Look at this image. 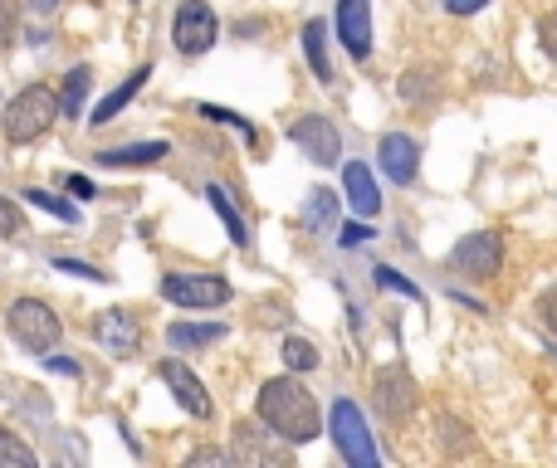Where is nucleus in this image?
<instances>
[{
	"label": "nucleus",
	"instance_id": "f8f14e48",
	"mask_svg": "<svg viewBox=\"0 0 557 468\" xmlns=\"http://www.w3.org/2000/svg\"><path fill=\"white\" fill-rule=\"evenodd\" d=\"M372 395H376V410L386 420H406L416 410V381L406 366H386V371L372 376Z\"/></svg>",
	"mask_w": 557,
	"mask_h": 468
},
{
	"label": "nucleus",
	"instance_id": "cd10ccee",
	"mask_svg": "<svg viewBox=\"0 0 557 468\" xmlns=\"http://www.w3.org/2000/svg\"><path fill=\"white\" fill-rule=\"evenodd\" d=\"M15 29H20V0H0V49L15 39Z\"/></svg>",
	"mask_w": 557,
	"mask_h": 468
},
{
	"label": "nucleus",
	"instance_id": "c85d7f7f",
	"mask_svg": "<svg viewBox=\"0 0 557 468\" xmlns=\"http://www.w3.org/2000/svg\"><path fill=\"white\" fill-rule=\"evenodd\" d=\"M539 45H543V54H548L553 64H557V10L539 20Z\"/></svg>",
	"mask_w": 557,
	"mask_h": 468
},
{
	"label": "nucleus",
	"instance_id": "aec40b11",
	"mask_svg": "<svg viewBox=\"0 0 557 468\" xmlns=\"http://www.w3.org/2000/svg\"><path fill=\"white\" fill-rule=\"evenodd\" d=\"M304 54L313 64L318 84H333V64H327V20H308L304 25Z\"/></svg>",
	"mask_w": 557,
	"mask_h": 468
},
{
	"label": "nucleus",
	"instance_id": "0eeeda50",
	"mask_svg": "<svg viewBox=\"0 0 557 468\" xmlns=\"http://www.w3.org/2000/svg\"><path fill=\"white\" fill-rule=\"evenodd\" d=\"M215 39H221V20H215V10L206 5V0H182V5H176V20H172L176 54L196 59V54H206Z\"/></svg>",
	"mask_w": 557,
	"mask_h": 468
},
{
	"label": "nucleus",
	"instance_id": "473e14b6",
	"mask_svg": "<svg viewBox=\"0 0 557 468\" xmlns=\"http://www.w3.org/2000/svg\"><path fill=\"white\" fill-rule=\"evenodd\" d=\"M64 186H69V195H78V201H94V181L88 176H64Z\"/></svg>",
	"mask_w": 557,
	"mask_h": 468
},
{
	"label": "nucleus",
	"instance_id": "1a4fd4ad",
	"mask_svg": "<svg viewBox=\"0 0 557 468\" xmlns=\"http://www.w3.org/2000/svg\"><path fill=\"white\" fill-rule=\"evenodd\" d=\"M157 376L166 381V391H172V401L182 405L186 415H196V420H211L215 415V401L211 391H206V381L191 371L186 362H176V356H166V362H157Z\"/></svg>",
	"mask_w": 557,
	"mask_h": 468
},
{
	"label": "nucleus",
	"instance_id": "423d86ee",
	"mask_svg": "<svg viewBox=\"0 0 557 468\" xmlns=\"http://www.w3.org/2000/svg\"><path fill=\"white\" fill-rule=\"evenodd\" d=\"M450 268L460 278H470V283H490V278L504 268V239H499V230L465 235L460 244L450 249Z\"/></svg>",
	"mask_w": 557,
	"mask_h": 468
},
{
	"label": "nucleus",
	"instance_id": "2eb2a0df",
	"mask_svg": "<svg viewBox=\"0 0 557 468\" xmlns=\"http://www.w3.org/2000/svg\"><path fill=\"white\" fill-rule=\"evenodd\" d=\"M147 78H152V64H137L133 74H127L123 84L113 88V93H108V98H98V107H94V117H88V123H94V127L113 123V117L123 113V107L133 103V98H137V93H143V88H147Z\"/></svg>",
	"mask_w": 557,
	"mask_h": 468
},
{
	"label": "nucleus",
	"instance_id": "f3484780",
	"mask_svg": "<svg viewBox=\"0 0 557 468\" xmlns=\"http://www.w3.org/2000/svg\"><path fill=\"white\" fill-rule=\"evenodd\" d=\"M166 152H172L166 142H133V147H108V152H98L94 162L108 166V172H123V166H157Z\"/></svg>",
	"mask_w": 557,
	"mask_h": 468
},
{
	"label": "nucleus",
	"instance_id": "4468645a",
	"mask_svg": "<svg viewBox=\"0 0 557 468\" xmlns=\"http://www.w3.org/2000/svg\"><path fill=\"white\" fill-rule=\"evenodd\" d=\"M343 195H347V205H352L362 220H372V215L382 211V186H376V176H372V166L367 162H347L343 166Z\"/></svg>",
	"mask_w": 557,
	"mask_h": 468
},
{
	"label": "nucleus",
	"instance_id": "6ab92c4d",
	"mask_svg": "<svg viewBox=\"0 0 557 468\" xmlns=\"http://www.w3.org/2000/svg\"><path fill=\"white\" fill-rule=\"evenodd\" d=\"M225 337V322H172L166 327V346L172 352H196V346H211Z\"/></svg>",
	"mask_w": 557,
	"mask_h": 468
},
{
	"label": "nucleus",
	"instance_id": "a878e982",
	"mask_svg": "<svg viewBox=\"0 0 557 468\" xmlns=\"http://www.w3.org/2000/svg\"><path fill=\"white\" fill-rule=\"evenodd\" d=\"M372 274H376V283H382L386 293H401V298H411V303H421V288H416L411 278H401V274H396L392 264H376Z\"/></svg>",
	"mask_w": 557,
	"mask_h": 468
},
{
	"label": "nucleus",
	"instance_id": "f704fd0d",
	"mask_svg": "<svg viewBox=\"0 0 557 468\" xmlns=\"http://www.w3.org/2000/svg\"><path fill=\"white\" fill-rule=\"evenodd\" d=\"M484 5H490V0H445L450 15H474V10H484Z\"/></svg>",
	"mask_w": 557,
	"mask_h": 468
},
{
	"label": "nucleus",
	"instance_id": "9b49d317",
	"mask_svg": "<svg viewBox=\"0 0 557 468\" xmlns=\"http://www.w3.org/2000/svg\"><path fill=\"white\" fill-rule=\"evenodd\" d=\"M376 166H382L386 181L411 186L416 176H421V142H416L411 132H386L382 142H376Z\"/></svg>",
	"mask_w": 557,
	"mask_h": 468
},
{
	"label": "nucleus",
	"instance_id": "412c9836",
	"mask_svg": "<svg viewBox=\"0 0 557 468\" xmlns=\"http://www.w3.org/2000/svg\"><path fill=\"white\" fill-rule=\"evenodd\" d=\"M88 88H94V74H88L84 64L69 68V74H64V93H59V113H64V117H84Z\"/></svg>",
	"mask_w": 557,
	"mask_h": 468
},
{
	"label": "nucleus",
	"instance_id": "20e7f679",
	"mask_svg": "<svg viewBox=\"0 0 557 468\" xmlns=\"http://www.w3.org/2000/svg\"><path fill=\"white\" fill-rule=\"evenodd\" d=\"M5 327H10V337L35 356L54 352L59 337H64V322H59V313L45 303V298H15L5 313Z\"/></svg>",
	"mask_w": 557,
	"mask_h": 468
},
{
	"label": "nucleus",
	"instance_id": "e433bc0d",
	"mask_svg": "<svg viewBox=\"0 0 557 468\" xmlns=\"http://www.w3.org/2000/svg\"><path fill=\"white\" fill-rule=\"evenodd\" d=\"M29 5H35L39 15H49V10H59V0H29Z\"/></svg>",
	"mask_w": 557,
	"mask_h": 468
},
{
	"label": "nucleus",
	"instance_id": "4be33fe9",
	"mask_svg": "<svg viewBox=\"0 0 557 468\" xmlns=\"http://www.w3.org/2000/svg\"><path fill=\"white\" fill-rule=\"evenodd\" d=\"M25 201H29V205H35V211L54 215V220H64V225H78V205H69V201H64V195L45 191V186H29V191H25Z\"/></svg>",
	"mask_w": 557,
	"mask_h": 468
},
{
	"label": "nucleus",
	"instance_id": "7ed1b4c3",
	"mask_svg": "<svg viewBox=\"0 0 557 468\" xmlns=\"http://www.w3.org/2000/svg\"><path fill=\"white\" fill-rule=\"evenodd\" d=\"M327 434H333V450L343 454L347 468H376L382 454H376V440H372V425H367L362 405L337 395L333 401V415H327Z\"/></svg>",
	"mask_w": 557,
	"mask_h": 468
},
{
	"label": "nucleus",
	"instance_id": "b1692460",
	"mask_svg": "<svg viewBox=\"0 0 557 468\" xmlns=\"http://www.w3.org/2000/svg\"><path fill=\"white\" fill-rule=\"evenodd\" d=\"M284 366L288 371H313L318 366V346L304 337H284Z\"/></svg>",
	"mask_w": 557,
	"mask_h": 468
},
{
	"label": "nucleus",
	"instance_id": "f03ea898",
	"mask_svg": "<svg viewBox=\"0 0 557 468\" xmlns=\"http://www.w3.org/2000/svg\"><path fill=\"white\" fill-rule=\"evenodd\" d=\"M54 123H59V93L45 84L20 88V93L5 103V113H0V132H5V142H15V147L39 142Z\"/></svg>",
	"mask_w": 557,
	"mask_h": 468
},
{
	"label": "nucleus",
	"instance_id": "72a5a7b5",
	"mask_svg": "<svg viewBox=\"0 0 557 468\" xmlns=\"http://www.w3.org/2000/svg\"><path fill=\"white\" fill-rule=\"evenodd\" d=\"M45 366H49L54 376H78V362H69V356H49V352H45Z\"/></svg>",
	"mask_w": 557,
	"mask_h": 468
},
{
	"label": "nucleus",
	"instance_id": "5701e85b",
	"mask_svg": "<svg viewBox=\"0 0 557 468\" xmlns=\"http://www.w3.org/2000/svg\"><path fill=\"white\" fill-rule=\"evenodd\" d=\"M201 117H211V123H221V127H235V132L245 137V142L260 152V127L250 123V117H240V113H231V107H215V103H201Z\"/></svg>",
	"mask_w": 557,
	"mask_h": 468
},
{
	"label": "nucleus",
	"instance_id": "39448f33",
	"mask_svg": "<svg viewBox=\"0 0 557 468\" xmlns=\"http://www.w3.org/2000/svg\"><path fill=\"white\" fill-rule=\"evenodd\" d=\"M231 293L235 288L225 274H196V268H172V274H162V298L176 307H191V313L231 303Z\"/></svg>",
	"mask_w": 557,
	"mask_h": 468
},
{
	"label": "nucleus",
	"instance_id": "9d476101",
	"mask_svg": "<svg viewBox=\"0 0 557 468\" xmlns=\"http://www.w3.org/2000/svg\"><path fill=\"white\" fill-rule=\"evenodd\" d=\"M333 29H337L343 49L357 59V64L372 59V0H337Z\"/></svg>",
	"mask_w": 557,
	"mask_h": 468
},
{
	"label": "nucleus",
	"instance_id": "c9c22d12",
	"mask_svg": "<svg viewBox=\"0 0 557 468\" xmlns=\"http://www.w3.org/2000/svg\"><path fill=\"white\" fill-rule=\"evenodd\" d=\"M221 459H225L221 450H196V454H191V464H221Z\"/></svg>",
	"mask_w": 557,
	"mask_h": 468
},
{
	"label": "nucleus",
	"instance_id": "bb28decb",
	"mask_svg": "<svg viewBox=\"0 0 557 468\" xmlns=\"http://www.w3.org/2000/svg\"><path fill=\"white\" fill-rule=\"evenodd\" d=\"M59 274H74V278H88V283H113V274H103V268L94 264H78V258H54Z\"/></svg>",
	"mask_w": 557,
	"mask_h": 468
},
{
	"label": "nucleus",
	"instance_id": "a211bd4d",
	"mask_svg": "<svg viewBox=\"0 0 557 468\" xmlns=\"http://www.w3.org/2000/svg\"><path fill=\"white\" fill-rule=\"evenodd\" d=\"M206 201H211V211L215 215H221V225H225V235H231L235 239V244H250V225H245V215H240V205H235L231 201V191H225V186L221 181H211V186H206Z\"/></svg>",
	"mask_w": 557,
	"mask_h": 468
},
{
	"label": "nucleus",
	"instance_id": "6e6552de",
	"mask_svg": "<svg viewBox=\"0 0 557 468\" xmlns=\"http://www.w3.org/2000/svg\"><path fill=\"white\" fill-rule=\"evenodd\" d=\"M288 142H294L313 166H333L337 156H343V132H337L333 117H323V113L294 117V123H288Z\"/></svg>",
	"mask_w": 557,
	"mask_h": 468
},
{
	"label": "nucleus",
	"instance_id": "c756f323",
	"mask_svg": "<svg viewBox=\"0 0 557 468\" xmlns=\"http://www.w3.org/2000/svg\"><path fill=\"white\" fill-rule=\"evenodd\" d=\"M10 235H20V205L0 195V239H10Z\"/></svg>",
	"mask_w": 557,
	"mask_h": 468
},
{
	"label": "nucleus",
	"instance_id": "2f4dec72",
	"mask_svg": "<svg viewBox=\"0 0 557 468\" xmlns=\"http://www.w3.org/2000/svg\"><path fill=\"white\" fill-rule=\"evenodd\" d=\"M539 317H543V327H548V332L557 337V283H553L548 293L539 298Z\"/></svg>",
	"mask_w": 557,
	"mask_h": 468
},
{
	"label": "nucleus",
	"instance_id": "f257e3e1",
	"mask_svg": "<svg viewBox=\"0 0 557 468\" xmlns=\"http://www.w3.org/2000/svg\"><path fill=\"white\" fill-rule=\"evenodd\" d=\"M255 410H260L264 430L278 434L284 444H308V440L323 434V415H318L313 391H308L294 371L264 381L260 385V405H255Z\"/></svg>",
	"mask_w": 557,
	"mask_h": 468
},
{
	"label": "nucleus",
	"instance_id": "393cba45",
	"mask_svg": "<svg viewBox=\"0 0 557 468\" xmlns=\"http://www.w3.org/2000/svg\"><path fill=\"white\" fill-rule=\"evenodd\" d=\"M0 464H15V468H35V450L25 440H15L10 430H0Z\"/></svg>",
	"mask_w": 557,
	"mask_h": 468
},
{
	"label": "nucleus",
	"instance_id": "ddd939ff",
	"mask_svg": "<svg viewBox=\"0 0 557 468\" xmlns=\"http://www.w3.org/2000/svg\"><path fill=\"white\" fill-rule=\"evenodd\" d=\"M94 337L108 356H133L137 346H143V327H137V317L127 313V307H108V313H98Z\"/></svg>",
	"mask_w": 557,
	"mask_h": 468
},
{
	"label": "nucleus",
	"instance_id": "7c9ffc66",
	"mask_svg": "<svg viewBox=\"0 0 557 468\" xmlns=\"http://www.w3.org/2000/svg\"><path fill=\"white\" fill-rule=\"evenodd\" d=\"M376 230H372V225H362V220H357V225H343V235H337V244H343V249H357V244H367V239H372Z\"/></svg>",
	"mask_w": 557,
	"mask_h": 468
},
{
	"label": "nucleus",
	"instance_id": "dca6fc26",
	"mask_svg": "<svg viewBox=\"0 0 557 468\" xmlns=\"http://www.w3.org/2000/svg\"><path fill=\"white\" fill-rule=\"evenodd\" d=\"M298 225H304L308 235L327 239L337 230V195L327 191V186H313V191H308V201H304V211H298Z\"/></svg>",
	"mask_w": 557,
	"mask_h": 468
}]
</instances>
